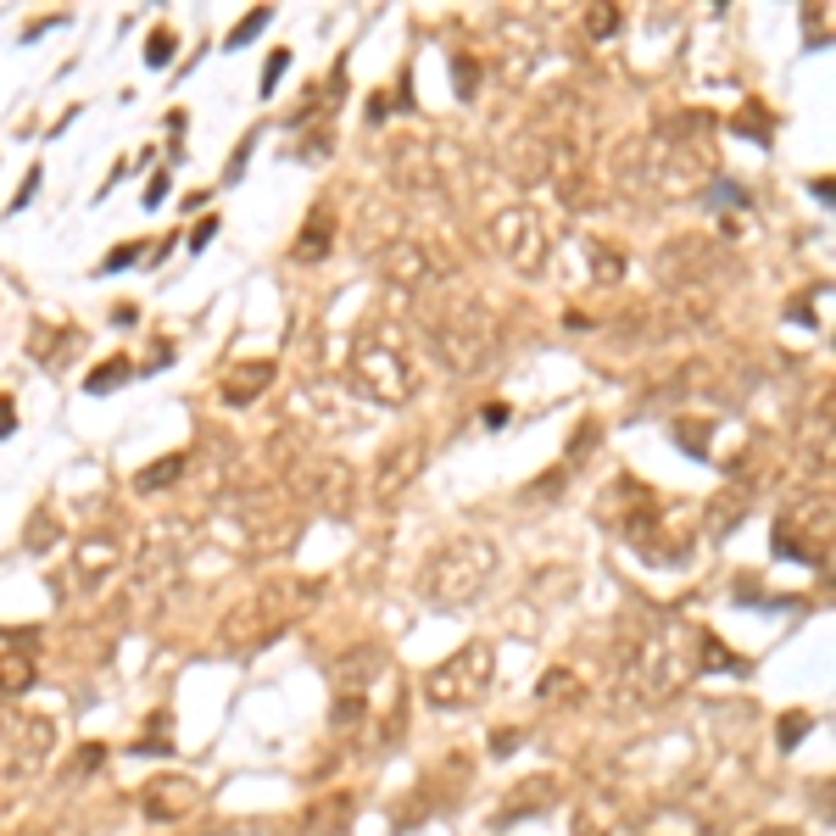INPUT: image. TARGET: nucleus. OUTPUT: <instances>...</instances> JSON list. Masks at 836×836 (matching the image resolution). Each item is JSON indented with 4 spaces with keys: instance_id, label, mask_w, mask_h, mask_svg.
I'll return each mask as SVG.
<instances>
[{
    "instance_id": "nucleus-41",
    "label": "nucleus",
    "mask_w": 836,
    "mask_h": 836,
    "mask_svg": "<svg viewBox=\"0 0 836 836\" xmlns=\"http://www.w3.org/2000/svg\"><path fill=\"white\" fill-rule=\"evenodd\" d=\"M18 430V407H12V396H0V436H12Z\"/></svg>"
},
{
    "instance_id": "nucleus-8",
    "label": "nucleus",
    "mask_w": 836,
    "mask_h": 836,
    "mask_svg": "<svg viewBox=\"0 0 836 836\" xmlns=\"http://www.w3.org/2000/svg\"><path fill=\"white\" fill-rule=\"evenodd\" d=\"M385 663L391 658L374 641H358V647H346L341 658L329 663V697H334V730H341V736H352L369 719V692L380 686Z\"/></svg>"
},
{
    "instance_id": "nucleus-29",
    "label": "nucleus",
    "mask_w": 836,
    "mask_h": 836,
    "mask_svg": "<svg viewBox=\"0 0 836 836\" xmlns=\"http://www.w3.org/2000/svg\"><path fill=\"white\" fill-rule=\"evenodd\" d=\"M536 697L552 703V708H558V703H574V697H580V681L569 675V669H547V681L536 686Z\"/></svg>"
},
{
    "instance_id": "nucleus-7",
    "label": "nucleus",
    "mask_w": 836,
    "mask_h": 836,
    "mask_svg": "<svg viewBox=\"0 0 836 836\" xmlns=\"http://www.w3.org/2000/svg\"><path fill=\"white\" fill-rule=\"evenodd\" d=\"M285 491L307 508H323L329 519H346L358 508V474L334 452H296L285 463Z\"/></svg>"
},
{
    "instance_id": "nucleus-22",
    "label": "nucleus",
    "mask_w": 836,
    "mask_h": 836,
    "mask_svg": "<svg viewBox=\"0 0 836 836\" xmlns=\"http://www.w3.org/2000/svg\"><path fill=\"white\" fill-rule=\"evenodd\" d=\"M329 245H334V212H329V207H312L307 223H301V234H296V245H290V257H296V263H323Z\"/></svg>"
},
{
    "instance_id": "nucleus-43",
    "label": "nucleus",
    "mask_w": 836,
    "mask_h": 836,
    "mask_svg": "<svg viewBox=\"0 0 836 836\" xmlns=\"http://www.w3.org/2000/svg\"><path fill=\"white\" fill-rule=\"evenodd\" d=\"M485 425H491V430L508 425V402H491V407H485Z\"/></svg>"
},
{
    "instance_id": "nucleus-14",
    "label": "nucleus",
    "mask_w": 836,
    "mask_h": 836,
    "mask_svg": "<svg viewBox=\"0 0 836 836\" xmlns=\"http://www.w3.org/2000/svg\"><path fill=\"white\" fill-rule=\"evenodd\" d=\"M374 263H380V274H385L396 290H413V296H425V290H436L441 279H452L447 263L436 257L425 240H413V234L380 240V245H374Z\"/></svg>"
},
{
    "instance_id": "nucleus-30",
    "label": "nucleus",
    "mask_w": 836,
    "mask_h": 836,
    "mask_svg": "<svg viewBox=\"0 0 836 836\" xmlns=\"http://www.w3.org/2000/svg\"><path fill=\"white\" fill-rule=\"evenodd\" d=\"M585 257H592V268H597V279H603V285H614V279L625 274V257H619L614 245H603V240L585 245Z\"/></svg>"
},
{
    "instance_id": "nucleus-1",
    "label": "nucleus",
    "mask_w": 836,
    "mask_h": 836,
    "mask_svg": "<svg viewBox=\"0 0 836 836\" xmlns=\"http://www.w3.org/2000/svg\"><path fill=\"white\" fill-rule=\"evenodd\" d=\"M697 641L692 625H630L614 647V703L619 708H658L697 675Z\"/></svg>"
},
{
    "instance_id": "nucleus-18",
    "label": "nucleus",
    "mask_w": 836,
    "mask_h": 836,
    "mask_svg": "<svg viewBox=\"0 0 836 836\" xmlns=\"http://www.w3.org/2000/svg\"><path fill=\"white\" fill-rule=\"evenodd\" d=\"M118 569H123V541L112 530H90V536L73 541V580L84 592H101Z\"/></svg>"
},
{
    "instance_id": "nucleus-38",
    "label": "nucleus",
    "mask_w": 836,
    "mask_h": 836,
    "mask_svg": "<svg viewBox=\"0 0 836 836\" xmlns=\"http://www.w3.org/2000/svg\"><path fill=\"white\" fill-rule=\"evenodd\" d=\"M285 67H290V51L279 45V51L268 56V67H263V96H274V84H279V73H285Z\"/></svg>"
},
{
    "instance_id": "nucleus-3",
    "label": "nucleus",
    "mask_w": 836,
    "mask_h": 836,
    "mask_svg": "<svg viewBox=\"0 0 836 836\" xmlns=\"http://www.w3.org/2000/svg\"><path fill=\"white\" fill-rule=\"evenodd\" d=\"M346 374L380 407H407L418 396V385H425V374H418V352H413V334L391 312H374V318L358 323Z\"/></svg>"
},
{
    "instance_id": "nucleus-32",
    "label": "nucleus",
    "mask_w": 836,
    "mask_h": 836,
    "mask_svg": "<svg viewBox=\"0 0 836 836\" xmlns=\"http://www.w3.org/2000/svg\"><path fill=\"white\" fill-rule=\"evenodd\" d=\"M619 29V7H592V12H585V34H592V40H608Z\"/></svg>"
},
{
    "instance_id": "nucleus-44",
    "label": "nucleus",
    "mask_w": 836,
    "mask_h": 836,
    "mask_svg": "<svg viewBox=\"0 0 836 836\" xmlns=\"http://www.w3.org/2000/svg\"><path fill=\"white\" fill-rule=\"evenodd\" d=\"M34 185H40V167H29V185L18 190V201H12V207H29V201H34Z\"/></svg>"
},
{
    "instance_id": "nucleus-25",
    "label": "nucleus",
    "mask_w": 836,
    "mask_h": 836,
    "mask_svg": "<svg viewBox=\"0 0 836 836\" xmlns=\"http://www.w3.org/2000/svg\"><path fill=\"white\" fill-rule=\"evenodd\" d=\"M752 508V491H725L719 502H714V508H708V536H730L736 525H741V514Z\"/></svg>"
},
{
    "instance_id": "nucleus-10",
    "label": "nucleus",
    "mask_w": 836,
    "mask_h": 836,
    "mask_svg": "<svg viewBox=\"0 0 836 836\" xmlns=\"http://www.w3.org/2000/svg\"><path fill=\"white\" fill-rule=\"evenodd\" d=\"M603 525L608 530H619L636 552L663 530V502H658V491L652 485H641L636 474H619V480H608V491H603Z\"/></svg>"
},
{
    "instance_id": "nucleus-46",
    "label": "nucleus",
    "mask_w": 836,
    "mask_h": 836,
    "mask_svg": "<svg viewBox=\"0 0 836 836\" xmlns=\"http://www.w3.org/2000/svg\"><path fill=\"white\" fill-rule=\"evenodd\" d=\"M752 836H803L798 825H765V831H752Z\"/></svg>"
},
{
    "instance_id": "nucleus-13",
    "label": "nucleus",
    "mask_w": 836,
    "mask_h": 836,
    "mask_svg": "<svg viewBox=\"0 0 836 836\" xmlns=\"http://www.w3.org/2000/svg\"><path fill=\"white\" fill-rule=\"evenodd\" d=\"M725 268H730L725 251H719L714 240H703V234H675V240L658 245V279H663L669 290H681V296L714 285Z\"/></svg>"
},
{
    "instance_id": "nucleus-17",
    "label": "nucleus",
    "mask_w": 836,
    "mask_h": 836,
    "mask_svg": "<svg viewBox=\"0 0 836 836\" xmlns=\"http://www.w3.org/2000/svg\"><path fill=\"white\" fill-rule=\"evenodd\" d=\"M418 469H425V436H407V441H391L380 452V469H374V502L380 508H391V502H402L418 480Z\"/></svg>"
},
{
    "instance_id": "nucleus-45",
    "label": "nucleus",
    "mask_w": 836,
    "mask_h": 836,
    "mask_svg": "<svg viewBox=\"0 0 836 836\" xmlns=\"http://www.w3.org/2000/svg\"><path fill=\"white\" fill-rule=\"evenodd\" d=\"M162 196H167V179H162V174H156V179H151V190H145V207H156V201H162Z\"/></svg>"
},
{
    "instance_id": "nucleus-16",
    "label": "nucleus",
    "mask_w": 836,
    "mask_h": 836,
    "mask_svg": "<svg viewBox=\"0 0 836 836\" xmlns=\"http://www.w3.org/2000/svg\"><path fill=\"white\" fill-rule=\"evenodd\" d=\"M201 781H190V776H179V770H162V776H151L145 787H140V814L151 820V825H179V820H190L196 809H201Z\"/></svg>"
},
{
    "instance_id": "nucleus-26",
    "label": "nucleus",
    "mask_w": 836,
    "mask_h": 836,
    "mask_svg": "<svg viewBox=\"0 0 836 836\" xmlns=\"http://www.w3.org/2000/svg\"><path fill=\"white\" fill-rule=\"evenodd\" d=\"M62 536V519H56V502H45V508H34L29 530H23V547L29 552H51V541Z\"/></svg>"
},
{
    "instance_id": "nucleus-23",
    "label": "nucleus",
    "mask_w": 836,
    "mask_h": 836,
    "mask_svg": "<svg viewBox=\"0 0 836 836\" xmlns=\"http://www.w3.org/2000/svg\"><path fill=\"white\" fill-rule=\"evenodd\" d=\"M185 474H190V452H167V458H156V463H145V469L134 474V491H140V496L174 491Z\"/></svg>"
},
{
    "instance_id": "nucleus-9",
    "label": "nucleus",
    "mask_w": 836,
    "mask_h": 836,
    "mask_svg": "<svg viewBox=\"0 0 836 836\" xmlns=\"http://www.w3.org/2000/svg\"><path fill=\"white\" fill-rule=\"evenodd\" d=\"M491 240L502 251V263L525 279H547L552 274V223L541 207H508L491 218Z\"/></svg>"
},
{
    "instance_id": "nucleus-34",
    "label": "nucleus",
    "mask_w": 836,
    "mask_h": 836,
    "mask_svg": "<svg viewBox=\"0 0 836 836\" xmlns=\"http://www.w3.org/2000/svg\"><path fill=\"white\" fill-rule=\"evenodd\" d=\"M730 129H736V134H759V140H770V129H765V107H759V101H747V107H741V118H730Z\"/></svg>"
},
{
    "instance_id": "nucleus-35",
    "label": "nucleus",
    "mask_w": 836,
    "mask_h": 836,
    "mask_svg": "<svg viewBox=\"0 0 836 836\" xmlns=\"http://www.w3.org/2000/svg\"><path fill=\"white\" fill-rule=\"evenodd\" d=\"M145 62H151V67H167V62H174V29H156V34H151Z\"/></svg>"
},
{
    "instance_id": "nucleus-20",
    "label": "nucleus",
    "mask_w": 836,
    "mask_h": 836,
    "mask_svg": "<svg viewBox=\"0 0 836 836\" xmlns=\"http://www.w3.org/2000/svg\"><path fill=\"white\" fill-rule=\"evenodd\" d=\"M274 380H279V369H274L268 358H245V363H234V369L223 374V402H229V407H251Z\"/></svg>"
},
{
    "instance_id": "nucleus-40",
    "label": "nucleus",
    "mask_w": 836,
    "mask_h": 836,
    "mask_svg": "<svg viewBox=\"0 0 836 836\" xmlns=\"http://www.w3.org/2000/svg\"><path fill=\"white\" fill-rule=\"evenodd\" d=\"M140 251H145V245H140V240H129V245H118V251H112V257H107L101 268H107V274H118V268H129V263L140 257Z\"/></svg>"
},
{
    "instance_id": "nucleus-42",
    "label": "nucleus",
    "mask_w": 836,
    "mask_h": 836,
    "mask_svg": "<svg viewBox=\"0 0 836 836\" xmlns=\"http://www.w3.org/2000/svg\"><path fill=\"white\" fill-rule=\"evenodd\" d=\"M212 234H218V218H201V223H196V234H190V251H201Z\"/></svg>"
},
{
    "instance_id": "nucleus-19",
    "label": "nucleus",
    "mask_w": 836,
    "mask_h": 836,
    "mask_svg": "<svg viewBox=\"0 0 836 836\" xmlns=\"http://www.w3.org/2000/svg\"><path fill=\"white\" fill-rule=\"evenodd\" d=\"M547 803H558V781L552 776H525L508 798H502V809H496V831H508V825H519V820H530V814H541Z\"/></svg>"
},
{
    "instance_id": "nucleus-33",
    "label": "nucleus",
    "mask_w": 836,
    "mask_h": 836,
    "mask_svg": "<svg viewBox=\"0 0 836 836\" xmlns=\"http://www.w3.org/2000/svg\"><path fill=\"white\" fill-rule=\"evenodd\" d=\"M452 84H458V96L469 101L474 84H480V62H474V56H452Z\"/></svg>"
},
{
    "instance_id": "nucleus-2",
    "label": "nucleus",
    "mask_w": 836,
    "mask_h": 836,
    "mask_svg": "<svg viewBox=\"0 0 836 836\" xmlns=\"http://www.w3.org/2000/svg\"><path fill=\"white\" fill-rule=\"evenodd\" d=\"M425 296H430V301H425L418 329L430 334L436 358H441L458 380L491 374L496 358H502V323H496V312H491L474 290H463L458 279H441V285L425 290Z\"/></svg>"
},
{
    "instance_id": "nucleus-28",
    "label": "nucleus",
    "mask_w": 836,
    "mask_h": 836,
    "mask_svg": "<svg viewBox=\"0 0 836 836\" xmlns=\"http://www.w3.org/2000/svg\"><path fill=\"white\" fill-rule=\"evenodd\" d=\"M597 441H603V425L597 418H580V430L569 436V452H563V474H574L585 463V447H597Z\"/></svg>"
},
{
    "instance_id": "nucleus-31",
    "label": "nucleus",
    "mask_w": 836,
    "mask_h": 836,
    "mask_svg": "<svg viewBox=\"0 0 836 836\" xmlns=\"http://www.w3.org/2000/svg\"><path fill=\"white\" fill-rule=\"evenodd\" d=\"M268 18H274L268 7H251V12H245V18H240V23L229 29V51H240V45H251V40H257V34L268 29Z\"/></svg>"
},
{
    "instance_id": "nucleus-24",
    "label": "nucleus",
    "mask_w": 836,
    "mask_h": 836,
    "mask_svg": "<svg viewBox=\"0 0 836 836\" xmlns=\"http://www.w3.org/2000/svg\"><path fill=\"white\" fill-rule=\"evenodd\" d=\"M34 686H40L34 663H29L23 652H0V697H7V703H18V697H29Z\"/></svg>"
},
{
    "instance_id": "nucleus-6",
    "label": "nucleus",
    "mask_w": 836,
    "mask_h": 836,
    "mask_svg": "<svg viewBox=\"0 0 836 836\" xmlns=\"http://www.w3.org/2000/svg\"><path fill=\"white\" fill-rule=\"evenodd\" d=\"M496 681V647L491 641H463L452 658H441L436 669H425V681H418V692H425L430 708L452 714V708H474L485 703Z\"/></svg>"
},
{
    "instance_id": "nucleus-15",
    "label": "nucleus",
    "mask_w": 836,
    "mask_h": 836,
    "mask_svg": "<svg viewBox=\"0 0 836 836\" xmlns=\"http://www.w3.org/2000/svg\"><path fill=\"white\" fill-rule=\"evenodd\" d=\"M391 179L407 196H436L447 185V167H441V145L430 134H407L391 140Z\"/></svg>"
},
{
    "instance_id": "nucleus-21",
    "label": "nucleus",
    "mask_w": 836,
    "mask_h": 836,
    "mask_svg": "<svg viewBox=\"0 0 836 836\" xmlns=\"http://www.w3.org/2000/svg\"><path fill=\"white\" fill-rule=\"evenodd\" d=\"M352 798H323V803H307L301 809V825L296 836H346L352 831Z\"/></svg>"
},
{
    "instance_id": "nucleus-39",
    "label": "nucleus",
    "mask_w": 836,
    "mask_h": 836,
    "mask_svg": "<svg viewBox=\"0 0 836 836\" xmlns=\"http://www.w3.org/2000/svg\"><path fill=\"white\" fill-rule=\"evenodd\" d=\"M519 741H525V730H491V752H496V759L519 752Z\"/></svg>"
},
{
    "instance_id": "nucleus-11",
    "label": "nucleus",
    "mask_w": 836,
    "mask_h": 836,
    "mask_svg": "<svg viewBox=\"0 0 836 836\" xmlns=\"http://www.w3.org/2000/svg\"><path fill=\"white\" fill-rule=\"evenodd\" d=\"M296 536V519L279 514L268 496H234V508H229V547L240 558H268L279 547H290Z\"/></svg>"
},
{
    "instance_id": "nucleus-27",
    "label": "nucleus",
    "mask_w": 836,
    "mask_h": 836,
    "mask_svg": "<svg viewBox=\"0 0 836 836\" xmlns=\"http://www.w3.org/2000/svg\"><path fill=\"white\" fill-rule=\"evenodd\" d=\"M129 374H134V363H129V358H107L101 369H90V374H84V391H90V396H107V391L129 385Z\"/></svg>"
},
{
    "instance_id": "nucleus-48",
    "label": "nucleus",
    "mask_w": 836,
    "mask_h": 836,
    "mask_svg": "<svg viewBox=\"0 0 836 836\" xmlns=\"http://www.w3.org/2000/svg\"><path fill=\"white\" fill-rule=\"evenodd\" d=\"M34 836H40V831H34Z\"/></svg>"
},
{
    "instance_id": "nucleus-12",
    "label": "nucleus",
    "mask_w": 836,
    "mask_h": 836,
    "mask_svg": "<svg viewBox=\"0 0 836 836\" xmlns=\"http://www.w3.org/2000/svg\"><path fill=\"white\" fill-rule=\"evenodd\" d=\"M56 747V725L45 714H23L18 703L0 697V770L7 776H34Z\"/></svg>"
},
{
    "instance_id": "nucleus-5",
    "label": "nucleus",
    "mask_w": 836,
    "mask_h": 836,
    "mask_svg": "<svg viewBox=\"0 0 836 836\" xmlns=\"http://www.w3.org/2000/svg\"><path fill=\"white\" fill-rule=\"evenodd\" d=\"M312 603H318V580H274V585H257L245 603H234V608L223 614V647H240V652L263 647V641H274L290 619H301Z\"/></svg>"
},
{
    "instance_id": "nucleus-36",
    "label": "nucleus",
    "mask_w": 836,
    "mask_h": 836,
    "mask_svg": "<svg viewBox=\"0 0 836 836\" xmlns=\"http://www.w3.org/2000/svg\"><path fill=\"white\" fill-rule=\"evenodd\" d=\"M809 730H814V719H809V714H787V719H781V747L792 752V747H798Z\"/></svg>"
},
{
    "instance_id": "nucleus-47",
    "label": "nucleus",
    "mask_w": 836,
    "mask_h": 836,
    "mask_svg": "<svg viewBox=\"0 0 836 836\" xmlns=\"http://www.w3.org/2000/svg\"><path fill=\"white\" fill-rule=\"evenodd\" d=\"M574 836H603V831H597L592 820H585V814H580V820H574Z\"/></svg>"
},
{
    "instance_id": "nucleus-37",
    "label": "nucleus",
    "mask_w": 836,
    "mask_h": 836,
    "mask_svg": "<svg viewBox=\"0 0 836 836\" xmlns=\"http://www.w3.org/2000/svg\"><path fill=\"white\" fill-rule=\"evenodd\" d=\"M140 752H167V714H151V736L134 741Z\"/></svg>"
},
{
    "instance_id": "nucleus-4",
    "label": "nucleus",
    "mask_w": 836,
    "mask_h": 836,
    "mask_svg": "<svg viewBox=\"0 0 836 836\" xmlns=\"http://www.w3.org/2000/svg\"><path fill=\"white\" fill-rule=\"evenodd\" d=\"M491 574H496V547L485 536H452V541H441L425 563H418L413 592H418V603L436 608V614H458V608H469V603L485 597Z\"/></svg>"
}]
</instances>
